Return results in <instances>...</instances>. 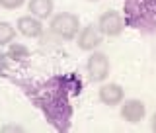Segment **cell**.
<instances>
[{"mask_svg":"<svg viewBox=\"0 0 156 133\" xmlns=\"http://www.w3.org/2000/svg\"><path fill=\"white\" fill-rule=\"evenodd\" d=\"M27 10H29V14L37 16L39 20H47V18L53 16L55 2H53V0H29Z\"/></svg>","mask_w":156,"mask_h":133,"instance_id":"10","label":"cell"},{"mask_svg":"<svg viewBox=\"0 0 156 133\" xmlns=\"http://www.w3.org/2000/svg\"><path fill=\"white\" fill-rule=\"evenodd\" d=\"M16 31L18 29L8 22H0V47H6L16 39Z\"/></svg>","mask_w":156,"mask_h":133,"instance_id":"12","label":"cell"},{"mask_svg":"<svg viewBox=\"0 0 156 133\" xmlns=\"http://www.w3.org/2000/svg\"><path fill=\"white\" fill-rule=\"evenodd\" d=\"M98 98H100V102L104 106H119L121 102L125 100V90L121 84H117V82H105V84L100 86V90H98Z\"/></svg>","mask_w":156,"mask_h":133,"instance_id":"9","label":"cell"},{"mask_svg":"<svg viewBox=\"0 0 156 133\" xmlns=\"http://www.w3.org/2000/svg\"><path fill=\"white\" fill-rule=\"evenodd\" d=\"M121 117L129 124H139V121L144 120L146 116V106L143 100L139 98H129V100H123L121 102V110H119Z\"/></svg>","mask_w":156,"mask_h":133,"instance_id":"7","label":"cell"},{"mask_svg":"<svg viewBox=\"0 0 156 133\" xmlns=\"http://www.w3.org/2000/svg\"><path fill=\"white\" fill-rule=\"evenodd\" d=\"M8 63H10V59L8 55L0 49V76H6V72H8Z\"/></svg>","mask_w":156,"mask_h":133,"instance_id":"14","label":"cell"},{"mask_svg":"<svg viewBox=\"0 0 156 133\" xmlns=\"http://www.w3.org/2000/svg\"><path fill=\"white\" fill-rule=\"evenodd\" d=\"M49 29L62 41H72L80 31V18L72 12H58L55 16H51Z\"/></svg>","mask_w":156,"mask_h":133,"instance_id":"3","label":"cell"},{"mask_svg":"<svg viewBox=\"0 0 156 133\" xmlns=\"http://www.w3.org/2000/svg\"><path fill=\"white\" fill-rule=\"evenodd\" d=\"M16 29H18V33H22L23 37H29V39L41 37L43 31H45V28H43V22H41L37 16H33V14L20 16L18 22H16Z\"/></svg>","mask_w":156,"mask_h":133,"instance_id":"8","label":"cell"},{"mask_svg":"<svg viewBox=\"0 0 156 133\" xmlns=\"http://www.w3.org/2000/svg\"><path fill=\"white\" fill-rule=\"evenodd\" d=\"M123 18L127 28L156 35V0H123Z\"/></svg>","mask_w":156,"mask_h":133,"instance_id":"2","label":"cell"},{"mask_svg":"<svg viewBox=\"0 0 156 133\" xmlns=\"http://www.w3.org/2000/svg\"><path fill=\"white\" fill-rule=\"evenodd\" d=\"M88 2H98V0H88Z\"/></svg>","mask_w":156,"mask_h":133,"instance_id":"16","label":"cell"},{"mask_svg":"<svg viewBox=\"0 0 156 133\" xmlns=\"http://www.w3.org/2000/svg\"><path fill=\"white\" fill-rule=\"evenodd\" d=\"M98 28L104 33V37H119L125 29V18L117 10H107L98 20Z\"/></svg>","mask_w":156,"mask_h":133,"instance_id":"5","label":"cell"},{"mask_svg":"<svg viewBox=\"0 0 156 133\" xmlns=\"http://www.w3.org/2000/svg\"><path fill=\"white\" fill-rule=\"evenodd\" d=\"M109 68L111 65H109V59H107L105 53H101V51L90 53V57L86 61V71L92 82H104L109 76Z\"/></svg>","mask_w":156,"mask_h":133,"instance_id":"4","label":"cell"},{"mask_svg":"<svg viewBox=\"0 0 156 133\" xmlns=\"http://www.w3.org/2000/svg\"><path fill=\"white\" fill-rule=\"evenodd\" d=\"M101 41H104V33L100 31V28H98V24H88V26L80 28V31H78L76 35V45L78 49H82V51H96L98 47L101 45Z\"/></svg>","mask_w":156,"mask_h":133,"instance_id":"6","label":"cell"},{"mask_svg":"<svg viewBox=\"0 0 156 133\" xmlns=\"http://www.w3.org/2000/svg\"><path fill=\"white\" fill-rule=\"evenodd\" d=\"M23 90L29 100L35 104L47 121L57 131H68L72 120V106L70 96H78L82 92V78L74 72L55 75L47 78L41 84H23Z\"/></svg>","mask_w":156,"mask_h":133,"instance_id":"1","label":"cell"},{"mask_svg":"<svg viewBox=\"0 0 156 133\" xmlns=\"http://www.w3.org/2000/svg\"><path fill=\"white\" fill-rule=\"evenodd\" d=\"M150 129H152V131H156V112L152 114V120H150Z\"/></svg>","mask_w":156,"mask_h":133,"instance_id":"15","label":"cell"},{"mask_svg":"<svg viewBox=\"0 0 156 133\" xmlns=\"http://www.w3.org/2000/svg\"><path fill=\"white\" fill-rule=\"evenodd\" d=\"M26 4V0H0V8L4 10H18Z\"/></svg>","mask_w":156,"mask_h":133,"instance_id":"13","label":"cell"},{"mask_svg":"<svg viewBox=\"0 0 156 133\" xmlns=\"http://www.w3.org/2000/svg\"><path fill=\"white\" fill-rule=\"evenodd\" d=\"M6 55H8L10 61H14V63H26L29 59V49L26 45H22V43H14L12 41L8 45Z\"/></svg>","mask_w":156,"mask_h":133,"instance_id":"11","label":"cell"}]
</instances>
